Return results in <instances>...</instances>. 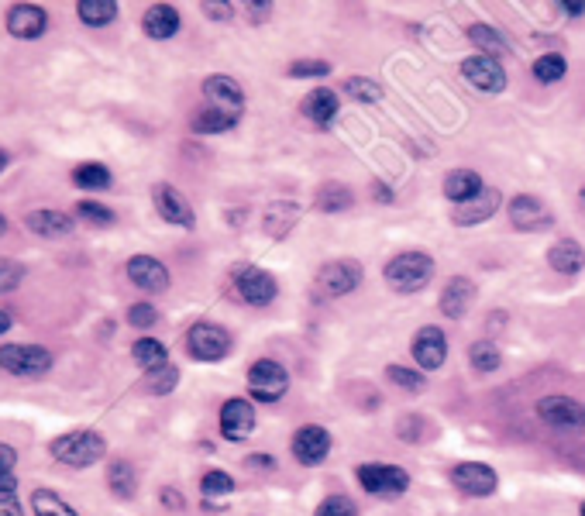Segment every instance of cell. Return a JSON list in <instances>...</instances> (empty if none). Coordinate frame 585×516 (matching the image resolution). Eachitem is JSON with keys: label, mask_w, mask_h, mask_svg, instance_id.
Instances as JSON below:
<instances>
[{"label": "cell", "mask_w": 585, "mask_h": 516, "mask_svg": "<svg viewBox=\"0 0 585 516\" xmlns=\"http://www.w3.org/2000/svg\"><path fill=\"white\" fill-rule=\"evenodd\" d=\"M200 7H204V14H207V18H214V21H228L234 14L231 4H214V0H204Z\"/></svg>", "instance_id": "c3c4849f"}, {"label": "cell", "mask_w": 585, "mask_h": 516, "mask_svg": "<svg viewBox=\"0 0 585 516\" xmlns=\"http://www.w3.org/2000/svg\"><path fill=\"white\" fill-rule=\"evenodd\" d=\"M317 516H358V506L338 492V496H327L324 503L317 506Z\"/></svg>", "instance_id": "ee69618b"}, {"label": "cell", "mask_w": 585, "mask_h": 516, "mask_svg": "<svg viewBox=\"0 0 585 516\" xmlns=\"http://www.w3.org/2000/svg\"><path fill=\"white\" fill-rule=\"evenodd\" d=\"M234 124H238L234 117L221 114V111H210V107L193 114V131H197V135H221V131H231Z\"/></svg>", "instance_id": "8d00e7d4"}, {"label": "cell", "mask_w": 585, "mask_h": 516, "mask_svg": "<svg viewBox=\"0 0 585 516\" xmlns=\"http://www.w3.org/2000/svg\"><path fill=\"white\" fill-rule=\"evenodd\" d=\"M0 369L18 379H35L52 369V355L42 344H0Z\"/></svg>", "instance_id": "277c9868"}, {"label": "cell", "mask_w": 585, "mask_h": 516, "mask_svg": "<svg viewBox=\"0 0 585 516\" xmlns=\"http://www.w3.org/2000/svg\"><path fill=\"white\" fill-rule=\"evenodd\" d=\"M534 80L537 83H544V86H551V83H558V80H565V73H568V62L561 52H544V56H537L534 59Z\"/></svg>", "instance_id": "836d02e7"}, {"label": "cell", "mask_w": 585, "mask_h": 516, "mask_svg": "<svg viewBox=\"0 0 585 516\" xmlns=\"http://www.w3.org/2000/svg\"><path fill=\"white\" fill-rule=\"evenodd\" d=\"M231 286H234V293H238V300L248 303V307H269V303L279 296L276 276L259 269V265H252V262L234 265V269H231Z\"/></svg>", "instance_id": "3957f363"}, {"label": "cell", "mask_w": 585, "mask_h": 516, "mask_svg": "<svg viewBox=\"0 0 585 516\" xmlns=\"http://www.w3.org/2000/svg\"><path fill=\"white\" fill-rule=\"evenodd\" d=\"M355 286H362V265L351 258H334L317 272V289L324 296H348Z\"/></svg>", "instance_id": "30bf717a"}, {"label": "cell", "mask_w": 585, "mask_h": 516, "mask_svg": "<svg viewBox=\"0 0 585 516\" xmlns=\"http://www.w3.org/2000/svg\"><path fill=\"white\" fill-rule=\"evenodd\" d=\"M290 451H293V458L300 461V465L314 468V465H321L327 455H331V434H327L324 427H317V424H307V427H300L293 434Z\"/></svg>", "instance_id": "4fadbf2b"}, {"label": "cell", "mask_w": 585, "mask_h": 516, "mask_svg": "<svg viewBox=\"0 0 585 516\" xmlns=\"http://www.w3.org/2000/svg\"><path fill=\"white\" fill-rule=\"evenodd\" d=\"M131 358H135L138 365H142L145 372H155V369H166L169 365V351L162 341L155 338H138L135 348H131Z\"/></svg>", "instance_id": "4316f807"}, {"label": "cell", "mask_w": 585, "mask_h": 516, "mask_svg": "<svg viewBox=\"0 0 585 516\" xmlns=\"http://www.w3.org/2000/svg\"><path fill=\"white\" fill-rule=\"evenodd\" d=\"M152 203H155V210H159V217L166 224H176V228H186V231L197 228V214H193L190 200H186L176 186L159 183L152 190Z\"/></svg>", "instance_id": "9c48e42d"}, {"label": "cell", "mask_w": 585, "mask_h": 516, "mask_svg": "<svg viewBox=\"0 0 585 516\" xmlns=\"http://www.w3.org/2000/svg\"><path fill=\"white\" fill-rule=\"evenodd\" d=\"M128 279L138 289H145V293H162V289H169V269L152 255H131Z\"/></svg>", "instance_id": "e0dca14e"}, {"label": "cell", "mask_w": 585, "mask_h": 516, "mask_svg": "<svg viewBox=\"0 0 585 516\" xmlns=\"http://www.w3.org/2000/svg\"><path fill=\"white\" fill-rule=\"evenodd\" d=\"M296 217H300V207H296V203L290 200L272 203L269 214H265V231H269L272 238H283V234L296 224Z\"/></svg>", "instance_id": "d6a6232c"}, {"label": "cell", "mask_w": 585, "mask_h": 516, "mask_svg": "<svg viewBox=\"0 0 585 516\" xmlns=\"http://www.w3.org/2000/svg\"><path fill=\"white\" fill-rule=\"evenodd\" d=\"M475 303V283L468 276H451L448 286L441 293V310L451 320H462L468 314V307Z\"/></svg>", "instance_id": "ffe728a7"}, {"label": "cell", "mask_w": 585, "mask_h": 516, "mask_svg": "<svg viewBox=\"0 0 585 516\" xmlns=\"http://www.w3.org/2000/svg\"><path fill=\"white\" fill-rule=\"evenodd\" d=\"M14 465H18V451H14L11 444L0 441V475H11Z\"/></svg>", "instance_id": "7dc6e473"}, {"label": "cell", "mask_w": 585, "mask_h": 516, "mask_svg": "<svg viewBox=\"0 0 585 516\" xmlns=\"http://www.w3.org/2000/svg\"><path fill=\"white\" fill-rule=\"evenodd\" d=\"M537 417H541L544 424L561 427V430L585 424V410L572 400V396H544V400L537 403Z\"/></svg>", "instance_id": "ac0fdd59"}, {"label": "cell", "mask_w": 585, "mask_h": 516, "mask_svg": "<svg viewBox=\"0 0 585 516\" xmlns=\"http://www.w3.org/2000/svg\"><path fill=\"white\" fill-rule=\"evenodd\" d=\"M4 169H7V152L0 148V172H4Z\"/></svg>", "instance_id": "6f0895ef"}, {"label": "cell", "mask_w": 585, "mask_h": 516, "mask_svg": "<svg viewBox=\"0 0 585 516\" xmlns=\"http://www.w3.org/2000/svg\"><path fill=\"white\" fill-rule=\"evenodd\" d=\"M510 224L517 231H548V228H555V214L544 207L541 197L520 193V197L510 200Z\"/></svg>", "instance_id": "8fae6325"}, {"label": "cell", "mask_w": 585, "mask_h": 516, "mask_svg": "<svg viewBox=\"0 0 585 516\" xmlns=\"http://www.w3.org/2000/svg\"><path fill=\"white\" fill-rule=\"evenodd\" d=\"M579 516H585V503H582V506H579Z\"/></svg>", "instance_id": "91938a15"}, {"label": "cell", "mask_w": 585, "mask_h": 516, "mask_svg": "<svg viewBox=\"0 0 585 516\" xmlns=\"http://www.w3.org/2000/svg\"><path fill=\"white\" fill-rule=\"evenodd\" d=\"M582 203H585V186H582Z\"/></svg>", "instance_id": "94428289"}, {"label": "cell", "mask_w": 585, "mask_h": 516, "mask_svg": "<svg viewBox=\"0 0 585 516\" xmlns=\"http://www.w3.org/2000/svg\"><path fill=\"white\" fill-rule=\"evenodd\" d=\"M248 393L259 403H279L290 393V372L276 362V358H259L248 369Z\"/></svg>", "instance_id": "5b68a950"}, {"label": "cell", "mask_w": 585, "mask_h": 516, "mask_svg": "<svg viewBox=\"0 0 585 516\" xmlns=\"http://www.w3.org/2000/svg\"><path fill=\"white\" fill-rule=\"evenodd\" d=\"M468 362H472V369H479V372H496L499 369V348L493 341H475L472 348H468Z\"/></svg>", "instance_id": "74e56055"}, {"label": "cell", "mask_w": 585, "mask_h": 516, "mask_svg": "<svg viewBox=\"0 0 585 516\" xmlns=\"http://www.w3.org/2000/svg\"><path fill=\"white\" fill-rule=\"evenodd\" d=\"M7 496H18V479H14V472L0 475V499H7Z\"/></svg>", "instance_id": "f907efd6"}, {"label": "cell", "mask_w": 585, "mask_h": 516, "mask_svg": "<svg viewBox=\"0 0 585 516\" xmlns=\"http://www.w3.org/2000/svg\"><path fill=\"white\" fill-rule=\"evenodd\" d=\"M338 107H341V100H338V93L334 90H327V86H321V90H314V93H307V100L300 104V111L307 121H314L317 128H327V124L338 117Z\"/></svg>", "instance_id": "603a6c76"}, {"label": "cell", "mask_w": 585, "mask_h": 516, "mask_svg": "<svg viewBox=\"0 0 585 516\" xmlns=\"http://www.w3.org/2000/svg\"><path fill=\"white\" fill-rule=\"evenodd\" d=\"M0 516H21V503H18V496L0 499Z\"/></svg>", "instance_id": "816d5d0a"}, {"label": "cell", "mask_w": 585, "mask_h": 516, "mask_svg": "<svg viewBox=\"0 0 585 516\" xmlns=\"http://www.w3.org/2000/svg\"><path fill=\"white\" fill-rule=\"evenodd\" d=\"M25 279V269L18 262H0V293H11Z\"/></svg>", "instance_id": "bcb514c9"}, {"label": "cell", "mask_w": 585, "mask_h": 516, "mask_svg": "<svg viewBox=\"0 0 585 516\" xmlns=\"http://www.w3.org/2000/svg\"><path fill=\"white\" fill-rule=\"evenodd\" d=\"M451 482H455L465 496H493L499 486L496 472L489 465H482V461H462V465H455L451 468Z\"/></svg>", "instance_id": "9a60e30c"}, {"label": "cell", "mask_w": 585, "mask_h": 516, "mask_svg": "<svg viewBox=\"0 0 585 516\" xmlns=\"http://www.w3.org/2000/svg\"><path fill=\"white\" fill-rule=\"evenodd\" d=\"M76 214H80V221L93 224V228H111V224L117 221L114 210L104 207V203H97V200H80L76 203Z\"/></svg>", "instance_id": "f35d334b"}, {"label": "cell", "mask_w": 585, "mask_h": 516, "mask_svg": "<svg viewBox=\"0 0 585 516\" xmlns=\"http://www.w3.org/2000/svg\"><path fill=\"white\" fill-rule=\"evenodd\" d=\"M162 503H166L169 506V510H183V496H179V492L176 489H162Z\"/></svg>", "instance_id": "f5cc1de1"}, {"label": "cell", "mask_w": 585, "mask_h": 516, "mask_svg": "<svg viewBox=\"0 0 585 516\" xmlns=\"http://www.w3.org/2000/svg\"><path fill=\"white\" fill-rule=\"evenodd\" d=\"M372 190H376V197H379L382 203L393 200V190H386V186H382V183H376V186H372Z\"/></svg>", "instance_id": "11a10c76"}, {"label": "cell", "mask_w": 585, "mask_h": 516, "mask_svg": "<svg viewBox=\"0 0 585 516\" xmlns=\"http://www.w3.org/2000/svg\"><path fill=\"white\" fill-rule=\"evenodd\" d=\"M468 38H472V45H479L482 56H489V59L510 52V42H506L493 25H468Z\"/></svg>", "instance_id": "f1b7e54d"}, {"label": "cell", "mask_w": 585, "mask_h": 516, "mask_svg": "<svg viewBox=\"0 0 585 516\" xmlns=\"http://www.w3.org/2000/svg\"><path fill=\"white\" fill-rule=\"evenodd\" d=\"M148 389H152L155 396H169L176 389V382H179V369L173 362L166 365V369H155V372H148Z\"/></svg>", "instance_id": "b9f144b4"}, {"label": "cell", "mask_w": 585, "mask_h": 516, "mask_svg": "<svg viewBox=\"0 0 585 516\" xmlns=\"http://www.w3.org/2000/svg\"><path fill=\"white\" fill-rule=\"evenodd\" d=\"M286 73L293 76V80H307V76H327L331 73V62L327 59H296L290 62V69Z\"/></svg>", "instance_id": "7bdbcfd3"}, {"label": "cell", "mask_w": 585, "mask_h": 516, "mask_svg": "<svg viewBox=\"0 0 585 516\" xmlns=\"http://www.w3.org/2000/svg\"><path fill=\"white\" fill-rule=\"evenodd\" d=\"M548 262H551V269L561 272V276H575V272H582V265H585V252H582L579 241L561 238L551 245Z\"/></svg>", "instance_id": "d4e9b609"}, {"label": "cell", "mask_w": 585, "mask_h": 516, "mask_svg": "<svg viewBox=\"0 0 585 516\" xmlns=\"http://www.w3.org/2000/svg\"><path fill=\"white\" fill-rule=\"evenodd\" d=\"M142 28L148 38H155V42H169L179 31V11L173 4H152L142 18Z\"/></svg>", "instance_id": "7402d4cb"}, {"label": "cell", "mask_w": 585, "mask_h": 516, "mask_svg": "<svg viewBox=\"0 0 585 516\" xmlns=\"http://www.w3.org/2000/svg\"><path fill=\"white\" fill-rule=\"evenodd\" d=\"M186 351L197 362H221L231 355V334L224 327L210 324V320H200L186 331Z\"/></svg>", "instance_id": "52a82bcc"}, {"label": "cell", "mask_w": 585, "mask_h": 516, "mask_svg": "<svg viewBox=\"0 0 585 516\" xmlns=\"http://www.w3.org/2000/svg\"><path fill=\"white\" fill-rule=\"evenodd\" d=\"M155 320H159V310H155L152 303H135V307H128V324L131 327H152Z\"/></svg>", "instance_id": "f6af8a7d"}, {"label": "cell", "mask_w": 585, "mask_h": 516, "mask_svg": "<svg viewBox=\"0 0 585 516\" xmlns=\"http://www.w3.org/2000/svg\"><path fill=\"white\" fill-rule=\"evenodd\" d=\"M204 100L210 111H221L234 117V121H241V114H245V90H241V83L234 76H207Z\"/></svg>", "instance_id": "ba28073f"}, {"label": "cell", "mask_w": 585, "mask_h": 516, "mask_svg": "<svg viewBox=\"0 0 585 516\" xmlns=\"http://www.w3.org/2000/svg\"><path fill=\"white\" fill-rule=\"evenodd\" d=\"M200 492H204V503H207V510H214V499H224V496H231L234 492V479L228 472H221V468H214V472H207L204 479H200Z\"/></svg>", "instance_id": "d590c367"}, {"label": "cell", "mask_w": 585, "mask_h": 516, "mask_svg": "<svg viewBox=\"0 0 585 516\" xmlns=\"http://www.w3.org/2000/svg\"><path fill=\"white\" fill-rule=\"evenodd\" d=\"M499 203H503V197H499V190H482L479 197H472L468 203H458L455 207V224H462V228H468V224H482V221H489V217L499 210Z\"/></svg>", "instance_id": "44dd1931"}, {"label": "cell", "mask_w": 585, "mask_h": 516, "mask_svg": "<svg viewBox=\"0 0 585 516\" xmlns=\"http://www.w3.org/2000/svg\"><path fill=\"white\" fill-rule=\"evenodd\" d=\"M76 14H80L83 25L104 28L117 18V4L114 0H80V4H76Z\"/></svg>", "instance_id": "f546056e"}, {"label": "cell", "mask_w": 585, "mask_h": 516, "mask_svg": "<svg viewBox=\"0 0 585 516\" xmlns=\"http://www.w3.org/2000/svg\"><path fill=\"white\" fill-rule=\"evenodd\" d=\"M107 486L117 499H131L138 489V479H135V465L131 461H114L111 468H107Z\"/></svg>", "instance_id": "4dcf8cb0"}, {"label": "cell", "mask_w": 585, "mask_h": 516, "mask_svg": "<svg viewBox=\"0 0 585 516\" xmlns=\"http://www.w3.org/2000/svg\"><path fill=\"white\" fill-rule=\"evenodd\" d=\"M386 375H389V382H396V386H400V389H410V393H420V389L427 386L424 372L407 369V365H389Z\"/></svg>", "instance_id": "60d3db41"}, {"label": "cell", "mask_w": 585, "mask_h": 516, "mask_svg": "<svg viewBox=\"0 0 585 516\" xmlns=\"http://www.w3.org/2000/svg\"><path fill=\"white\" fill-rule=\"evenodd\" d=\"M355 479L369 496H379V499H393V496H400V492H407V486H410L407 468L379 465V461H372V465H358Z\"/></svg>", "instance_id": "8992f818"}, {"label": "cell", "mask_w": 585, "mask_h": 516, "mask_svg": "<svg viewBox=\"0 0 585 516\" xmlns=\"http://www.w3.org/2000/svg\"><path fill=\"white\" fill-rule=\"evenodd\" d=\"M410 351H413V358H417L420 369L434 372V369H441V365L448 362V338H444L441 327L427 324V327H420V331L413 334Z\"/></svg>", "instance_id": "7c38bea8"}, {"label": "cell", "mask_w": 585, "mask_h": 516, "mask_svg": "<svg viewBox=\"0 0 585 516\" xmlns=\"http://www.w3.org/2000/svg\"><path fill=\"white\" fill-rule=\"evenodd\" d=\"M245 465H248V468H272L276 461H272L269 455H255V458H248Z\"/></svg>", "instance_id": "db71d44e"}, {"label": "cell", "mask_w": 585, "mask_h": 516, "mask_svg": "<svg viewBox=\"0 0 585 516\" xmlns=\"http://www.w3.org/2000/svg\"><path fill=\"white\" fill-rule=\"evenodd\" d=\"M434 276V258L427 252H400L389 258V265L382 269V279L396 293H420Z\"/></svg>", "instance_id": "7a4b0ae2"}, {"label": "cell", "mask_w": 585, "mask_h": 516, "mask_svg": "<svg viewBox=\"0 0 585 516\" xmlns=\"http://www.w3.org/2000/svg\"><path fill=\"white\" fill-rule=\"evenodd\" d=\"M7 231V221H4V214H0V234H4Z\"/></svg>", "instance_id": "680465c9"}, {"label": "cell", "mask_w": 585, "mask_h": 516, "mask_svg": "<svg viewBox=\"0 0 585 516\" xmlns=\"http://www.w3.org/2000/svg\"><path fill=\"white\" fill-rule=\"evenodd\" d=\"M31 506H35V516H80L66 499L59 496V492H52V489H35Z\"/></svg>", "instance_id": "e575fe53"}, {"label": "cell", "mask_w": 585, "mask_h": 516, "mask_svg": "<svg viewBox=\"0 0 585 516\" xmlns=\"http://www.w3.org/2000/svg\"><path fill=\"white\" fill-rule=\"evenodd\" d=\"M221 434L228 441H245L255 434V410L248 400H228L221 406Z\"/></svg>", "instance_id": "d6986e66"}, {"label": "cell", "mask_w": 585, "mask_h": 516, "mask_svg": "<svg viewBox=\"0 0 585 516\" xmlns=\"http://www.w3.org/2000/svg\"><path fill=\"white\" fill-rule=\"evenodd\" d=\"M11 331V314L7 310H0V334H7Z\"/></svg>", "instance_id": "9f6ffc18"}, {"label": "cell", "mask_w": 585, "mask_h": 516, "mask_svg": "<svg viewBox=\"0 0 585 516\" xmlns=\"http://www.w3.org/2000/svg\"><path fill=\"white\" fill-rule=\"evenodd\" d=\"M351 203H355V193H351L345 183H324L314 197V207L324 210V214H341Z\"/></svg>", "instance_id": "83f0119b"}, {"label": "cell", "mask_w": 585, "mask_h": 516, "mask_svg": "<svg viewBox=\"0 0 585 516\" xmlns=\"http://www.w3.org/2000/svg\"><path fill=\"white\" fill-rule=\"evenodd\" d=\"M49 451H52V458H56L59 465L90 468V465H97V461L104 458L107 441L97 434V430H69V434H62L49 444Z\"/></svg>", "instance_id": "6da1fadb"}, {"label": "cell", "mask_w": 585, "mask_h": 516, "mask_svg": "<svg viewBox=\"0 0 585 516\" xmlns=\"http://www.w3.org/2000/svg\"><path fill=\"white\" fill-rule=\"evenodd\" d=\"M462 76H465V83H472L475 90H482V93L506 90V69L499 66V59H489V56H482V52L462 62Z\"/></svg>", "instance_id": "5bb4252c"}, {"label": "cell", "mask_w": 585, "mask_h": 516, "mask_svg": "<svg viewBox=\"0 0 585 516\" xmlns=\"http://www.w3.org/2000/svg\"><path fill=\"white\" fill-rule=\"evenodd\" d=\"M73 183L80 186V190H107V186L114 183V176L104 162H83V166L73 169Z\"/></svg>", "instance_id": "1f68e13d"}, {"label": "cell", "mask_w": 585, "mask_h": 516, "mask_svg": "<svg viewBox=\"0 0 585 516\" xmlns=\"http://www.w3.org/2000/svg\"><path fill=\"white\" fill-rule=\"evenodd\" d=\"M482 190H486V186H482V176L475 169H455L444 176V197L455 200V207L458 203H468L472 197H479Z\"/></svg>", "instance_id": "cb8c5ba5"}, {"label": "cell", "mask_w": 585, "mask_h": 516, "mask_svg": "<svg viewBox=\"0 0 585 516\" xmlns=\"http://www.w3.org/2000/svg\"><path fill=\"white\" fill-rule=\"evenodd\" d=\"M558 11H565L568 14V18H582V14H585V0H582V4H575V0H558Z\"/></svg>", "instance_id": "681fc988"}, {"label": "cell", "mask_w": 585, "mask_h": 516, "mask_svg": "<svg viewBox=\"0 0 585 516\" xmlns=\"http://www.w3.org/2000/svg\"><path fill=\"white\" fill-rule=\"evenodd\" d=\"M25 224L35 234H42V238H62V234L73 231V217L62 214V210H31Z\"/></svg>", "instance_id": "484cf974"}, {"label": "cell", "mask_w": 585, "mask_h": 516, "mask_svg": "<svg viewBox=\"0 0 585 516\" xmlns=\"http://www.w3.org/2000/svg\"><path fill=\"white\" fill-rule=\"evenodd\" d=\"M345 93L355 100H365V104H376V100L382 97V86L376 80H369V76H348Z\"/></svg>", "instance_id": "ab89813d"}, {"label": "cell", "mask_w": 585, "mask_h": 516, "mask_svg": "<svg viewBox=\"0 0 585 516\" xmlns=\"http://www.w3.org/2000/svg\"><path fill=\"white\" fill-rule=\"evenodd\" d=\"M45 28H49V14H45V7H38V4H14L11 11H7V31H11L14 38L35 42V38L45 35Z\"/></svg>", "instance_id": "2e32d148"}]
</instances>
